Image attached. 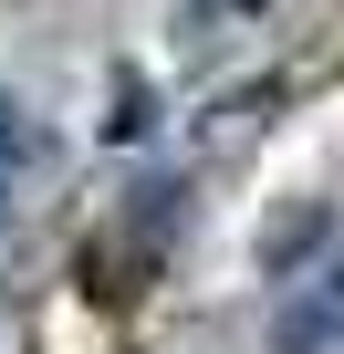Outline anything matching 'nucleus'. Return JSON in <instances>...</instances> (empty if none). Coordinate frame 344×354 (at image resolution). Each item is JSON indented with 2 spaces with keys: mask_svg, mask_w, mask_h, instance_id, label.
I'll return each instance as SVG.
<instances>
[{
  "mask_svg": "<svg viewBox=\"0 0 344 354\" xmlns=\"http://www.w3.org/2000/svg\"><path fill=\"white\" fill-rule=\"evenodd\" d=\"M334 333H344V302H334V292H313V302H282L271 354H334Z\"/></svg>",
  "mask_w": 344,
  "mask_h": 354,
  "instance_id": "nucleus-1",
  "label": "nucleus"
},
{
  "mask_svg": "<svg viewBox=\"0 0 344 354\" xmlns=\"http://www.w3.org/2000/svg\"><path fill=\"white\" fill-rule=\"evenodd\" d=\"M0 219H11V198H0Z\"/></svg>",
  "mask_w": 344,
  "mask_h": 354,
  "instance_id": "nucleus-5",
  "label": "nucleus"
},
{
  "mask_svg": "<svg viewBox=\"0 0 344 354\" xmlns=\"http://www.w3.org/2000/svg\"><path fill=\"white\" fill-rule=\"evenodd\" d=\"M32 146H42V136H32V115H21V104H0V167H21Z\"/></svg>",
  "mask_w": 344,
  "mask_h": 354,
  "instance_id": "nucleus-3",
  "label": "nucleus"
},
{
  "mask_svg": "<svg viewBox=\"0 0 344 354\" xmlns=\"http://www.w3.org/2000/svg\"><path fill=\"white\" fill-rule=\"evenodd\" d=\"M323 240H334V219H323V209H292V219H271L261 261H271V271H292V261H302V250H323Z\"/></svg>",
  "mask_w": 344,
  "mask_h": 354,
  "instance_id": "nucleus-2",
  "label": "nucleus"
},
{
  "mask_svg": "<svg viewBox=\"0 0 344 354\" xmlns=\"http://www.w3.org/2000/svg\"><path fill=\"white\" fill-rule=\"evenodd\" d=\"M323 292H334V302H344V261H334V281H323Z\"/></svg>",
  "mask_w": 344,
  "mask_h": 354,
  "instance_id": "nucleus-4",
  "label": "nucleus"
}]
</instances>
